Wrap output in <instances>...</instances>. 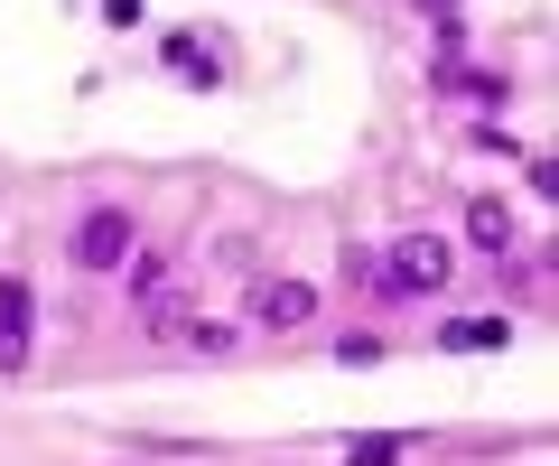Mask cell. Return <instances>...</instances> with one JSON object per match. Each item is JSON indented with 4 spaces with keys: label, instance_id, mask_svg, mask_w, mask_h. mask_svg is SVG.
I'll use <instances>...</instances> for the list:
<instances>
[{
    "label": "cell",
    "instance_id": "obj_1",
    "mask_svg": "<svg viewBox=\"0 0 559 466\" xmlns=\"http://www.w3.org/2000/svg\"><path fill=\"white\" fill-rule=\"evenodd\" d=\"M448 271H457V252H448L439 234H401V243L382 252V289H392V299H439Z\"/></svg>",
    "mask_w": 559,
    "mask_h": 466
},
{
    "label": "cell",
    "instance_id": "obj_2",
    "mask_svg": "<svg viewBox=\"0 0 559 466\" xmlns=\"http://www.w3.org/2000/svg\"><path fill=\"white\" fill-rule=\"evenodd\" d=\"M131 252H140L131 205H84V215H75V271H121Z\"/></svg>",
    "mask_w": 559,
    "mask_h": 466
},
{
    "label": "cell",
    "instance_id": "obj_3",
    "mask_svg": "<svg viewBox=\"0 0 559 466\" xmlns=\"http://www.w3.org/2000/svg\"><path fill=\"white\" fill-rule=\"evenodd\" d=\"M318 318V289L308 280H261L252 289V326H271V336H289V326H308Z\"/></svg>",
    "mask_w": 559,
    "mask_h": 466
},
{
    "label": "cell",
    "instance_id": "obj_4",
    "mask_svg": "<svg viewBox=\"0 0 559 466\" xmlns=\"http://www.w3.org/2000/svg\"><path fill=\"white\" fill-rule=\"evenodd\" d=\"M28 326H38V289H28V280H0V373L28 365Z\"/></svg>",
    "mask_w": 559,
    "mask_h": 466
},
{
    "label": "cell",
    "instance_id": "obj_5",
    "mask_svg": "<svg viewBox=\"0 0 559 466\" xmlns=\"http://www.w3.org/2000/svg\"><path fill=\"white\" fill-rule=\"evenodd\" d=\"M439 94H476V103H513V75H476V65H429Z\"/></svg>",
    "mask_w": 559,
    "mask_h": 466
},
{
    "label": "cell",
    "instance_id": "obj_6",
    "mask_svg": "<svg viewBox=\"0 0 559 466\" xmlns=\"http://www.w3.org/2000/svg\"><path fill=\"white\" fill-rule=\"evenodd\" d=\"M513 234H522V224H513V215H503V205H495V196H485V205H476V215H466V243H476V252H513Z\"/></svg>",
    "mask_w": 559,
    "mask_h": 466
},
{
    "label": "cell",
    "instance_id": "obj_7",
    "mask_svg": "<svg viewBox=\"0 0 559 466\" xmlns=\"http://www.w3.org/2000/svg\"><path fill=\"white\" fill-rule=\"evenodd\" d=\"M503 336H513L503 318H448V326H439V345H457V355H476V345H503Z\"/></svg>",
    "mask_w": 559,
    "mask_h": 466
},
{
    "label": "cell",
    "instance_id": "obj_8",
    "mask_svg": "<svg viewBox=\"0 0 559 466\" xmlns=\"http://www.w3.org/2000/svg\"><path fill=\"white\" fill-rule=\"evenodd\" d=\"M168 65H178V75H187V84H215V57H205V47H197V38H168Z\"/></svg>",
    "mask_w": 559,
    "mask_h": 466
},
{
    "label": "cell",
    "instance_id": "obj_9",
    "mask_svg": "<svg viewBox=\"0 0 559 466\" xmlns=\"http://www.w3.org/2000/svg\"><path fill=\"white\" fill-rule=\"evenodd\" d=\"M401 457V439H355V447H345V466H392Z\"/></svg>",
    "mask_w": 559,
    "mask_h": 466
},
{
    "label": "cell",
    "instance_id": "obj_10",
    "mask_svg": "<svg viewBox=\"0 0 559 466\" xmlns=\"http://www.w3.org/2000/svg\"><path fill=\"white\" fill-rule=\"evenodd\" d=\"M103 20H112V28H131V20H140V0H103Z\"/></svg>",
    "mask_w": 559,
    "mask_h": 466
},
{
    "label": "cell",
    "instance_id": "obj_11",
    "mask_svg": "<svg viewBox=\"0 0 559 466\" xmlns=\"http://www.w3.org/2000/svg\"><path fill=\"white\" fill-rule=\"evenodd\" d=\"M419 10H439V20H448V10H457V0H419Z\"/></svg>",
    "mask_w": 559,
    "mask_h": 466
}]
</instances>
